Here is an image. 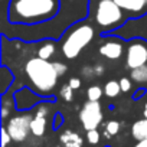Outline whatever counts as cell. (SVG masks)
I'll list each match as a JSON object with an SVG mask.
<instances>
[{"mask_svg":"<svg viewBox=\"0 0 147 147\" xmlns=\"http://www.w3.org/2000/svg\"><path fill=\"white\" fill-rule=\"evenodd\" d=\"M61 9V0H10L7 19L10 25L33 26L52 20Z\"/></svg>","mask_w":147,"mask_h":147,"instance_id":"1","label":"cell"},{"mask_svg":"<svg viewBox=\"0 0 147 147\" xmlns=\"http://www.w3.org/2000/svg\"><path fill=\"white\" fill-rule=\"evenodd\" d=\"M25 75L30 84V88L39 94L42 98L52 97L58 85V72L53 66V62L43 59L40 56H32L25 62L23 66Z\"/></svg>","mask_w":147,"mask_h":147,"instance_id":"2","label":"cell"},{"mask_svg":"<svg viewBox=\"0 0 147 147\" xmlns=\"http://www.w3.org/2000/svg\"><path fill=\"white\" fill-rule=\"evenodd\" d=\"M95 26L87 20L78 22L68 29L61 42V52L66 59H77L81 52L94 40Z\"/></svg>","mask_w":147,"mask_h":147,"instance_id":"3","label":"cell"},{"mask_svg":"<svg viewBox=\"0 0 147 147\" xmlns=\"http://www.w3.org/2000/svg\"><path fill=\"white\" fill-rule=\"evenodd\" d=\"M91 9L94 25L102 33L115 32L128 20L127 13L117 5L115 0H97Z\"/></svg>","mask_w":147,"mask_h":147,"instance_id":"4","label":"cell"},{"mask_svg":"<svg viewBox=\"0 0 147 147\" xmlns=\"http://www.w3.org/2000/svg\"><path fill=\"white\" fill-rule=\"evenodd\" d=\"M33 115L30 111H19L18 114L12 115L7 121H6V128L9 131V134L12 136V140L16 143H22L25 141L29 134H32L30 131V124L33 120Z\"/></svg>","mask_w":147,"mask_h":147,"instance_id":"5","label":"cell"},{"mask_svg":"<svg viewBox=\"0 0 147 147\" xmlns=\"http://www.w3.org/2000/svg\"><path fill=\"white\" fill-rule=\"evenodd\" d=\"M125 69H134L147 65V40L143 38H133L128 40L124 53Z\"/></svg>","mask_w":147,"mask_h":147,"instance_id":"6","label":"cell"},{"mask_svg":"<svg viewBox=\"0 0 147 147\" xmlns=\"http://www.w3.org/2000/svg\"><path fill=\"white\" fill-rule=\"evenodd\" d=\"M80 123L84 130H94L98 128L102 124L104 120V113H102V105L100 101H87L81 107L78 113Z\"/></svg>","mask_w":147,"mask_h":147,"instance_id":"7","label":"cell"},{"mask_svg":"<svg viewBox=\"0 0 147 147\" xmlns=\"http://www.w3.org/2000/svg\"><path fill=\"white\" fill-rule=\"evenodd\" d=\"M98 52L104 59L108 61H118L124 56L125 53V43L121 39V36H110L107 38L104 42L100 43L98 46Z\"/></svg>","mask_w":147,"mask_h":147,"instance_id":"8","label":"cell"},{"mask_svg":"<svg viewBox=\"0 0 147 147\" xmlns=\"http://www.w3.org/2000/svg\"><path fill=\"white\" fill-rule=\"evenodd\" d=\"M15 102H16V110L18 111H30L35 110V107L43 100L39 94H36L32 88L23 87L18 90L15 94Z\"/></svg>","mask_w":147,"mask_h":147,"instance_id":"9","label":"cell"},{"mask_svg":"<svg viewBox=\"0 0 147 147\" xmlns=\"http://www.w3.org/2000/svg\"><path fill=\"white\" fill-rule=\"evenodd\" d=\"M128 18H140L147 13V0H115Z\"/></svg>","mask_w":147,"mask_h":147,"instance_id":"10","label":"cell"},{"mask_svg":"<svg viewBox=\"0 0 147 147\" xmlns=\"http://www.w3.org/2000/svg\"><path fill=\"white\" fill-rule=\"evenodd\" d=\"M59 141L63 147H82L84 146V138L74 130H65L59 136Z\"/></svg>","mask_w":147,"mask_h":147,"instance_id":"11","label":"cell"},{"mask_svg":"<svg viewBox=\"0 0 147 147\" xmlns=\"http://www.w3.org/2000/svg\"><path fill=\"white\" fill-rule=\"evenodd\" d=\"M131 136L136 141L147 138V118H141L133 123L131 125Z\"/></svg>","mask_w":147,"mask_h":147,"instance_id":"12","label":"cell"},{"mask_svg":"<svg viewBox=\"0 0 147 147\" xmlns=\"http://www.w3.org/2000/svg\"><path fill=\"white\" fill-rule=\"evenodd\" d=\"M46 124H48V118L42 117V115H33L32 124H30V131L35 137H42L46 131Z\"/></svg>","mask_w":147,"mask_h":147,"instance_id":"13","label":"cell"},{"mask_svg":"<svg viewBox=\"0 0 147 147\" xmlns=\"http://www.w3.org/2000/svg\"><path fill=\"white\" fill-rule=\"evenodd\" d=\"M56 53V42L52 39H46L45 42H42V45L38 49V56L43 58V59H49Z\"/></svg>","mask_w":147,"mask_h":147,"instance_id":"14","label":"cell"},{"mask_svg":"<svg viewBox=\"0 0 147 147\" xmlns=\"http://www.w3.org/2000/svg\"><path fill=\"white\" fill-rule=\"evenodd\" d=\"M130 78L138 85H146L147 84V65L131 69L130 71Z\"/></svg>","mask_w":147,"mask_h":147,"instance_id":"15","label":"cell"},{"mask_svg":"<svg viewBox=\"0 0 147 147\" xmlns=\"http://www.w3.org/2000/svg\"><path fill=\"white\" fill-rule=\"evenodd\" d=\"M121 87H120V81L115 80H108L104 84V95L108 98H117L121 94Z\"/></svg>","mask_w":147,"mask_h":147,"instance_id":"16","label":"cell"},{"mask_svg":"<svg viewBox=\"0 0 147 147\" xmlns=\"http://www.w3.org/2000/svg\"><path fill=\"white\" fill-rule=\"evenodd\" d=\"M121 128V123L117 120H110L104 124V137L105 138H111L113 136H117L120 133Z\"/></svg>","mask_w":147,"mask_h":147,"instance_id":"17","label":"cell"},{"mask_svg":"<svg viewBox=\"0 0 147 147\" xmlns=\"http://www.w3.org/2000/svg\"><path fill=\"white\" fill-rule=\"evenodd\" d=\"M104 95V88L94 84V85H90L87 88V98L90 101H100L101 97Z\"/></svg>","mask_w":147,"mask_h":147,"instance_id":"18","label":"cell"},{"mask_svg":"<svg viewBox=\"0 0 147 147\" xmlns=\"http://www.w3.org/2000/svg\"><path fill=\"white\" fill-rule=\"evenodd\" d=\"M74 90L69 84H65V85H62L61 87V90H59V97L65 101V102H72L74 101Z\"/></svg>","mask_w":147,"mask_h":147,"instance_id":"19","label":"cell"},{"mask_svg":"<svg viewBox=\"0 0 147 147\" xmlns=\"http://www.w3.org/2000/svg\"><path fill=\"white\" fill-rule=\"evenodd\" d=\"M51 113V102L49 101H40L36 107H35V115H42V117H46L49 115Z\"/></svg>","mask_w":147,"mask_h":147,"instance_id":"20","label":"cell"},{"mask_svg":"<svg viewBox=\"0 0 147 147\" xmlns=\"http://www.w3.org/2000/svg\"><path fill=\"white\" fill-rule=\"evenodd\" d=\"M80 74H81V78L87 80V81H91L92 78H97L95 77V71H94V65H84L80 69Z\"/></svg>","mask_w":147,"mask_h":147,"instance_id":"21","label":"cell"},{"mask_svg":"<svg viewBox=\"0 0 147 147\" xmlns=\"http://www.w3.org/2000/svg\"><path fill=\"white\" fill-rule=\"evenodd\" d=\"M100 140H101V134H100L98 128H94V130H88V131H87V141H88L91 146L98 144Z\"/></svg>","mask_w":147,"mask_h":147,"instance_id":"22","label":"cell"},{"mask_svg":"<svg viewBox=\"0 0 147 147\" xmlns=\"http://www.w3.org/2000/svg\"><path fill=\"white\" fill-rule=\"evenodd\" d=\"M118 81H120V87H121V91H123V92H130V91H131L134 81H133L130 77H123V78H120Z\"/></svg>","mask_w":147,"mask_h":147,"instance_id":"23","label":"cell"},{"mask_svg":"<svg viewBox=\"0 0 147 147\" xmlns=\"http://www.w3.org/2000/svg\"><path fill=\"white\" fill-rule=\"evenodd\" d=\"M12 141H13V140H12V136L9 134L6 125H3V127H2V147H7L9 143H12Z\"/></svg>","mask_w":147,"mask_h":147,"instance_id":"24","label":"cell"},{"mask_svg":"<svg viewBox=\"0 0 147 147\" xmlns=\"http://www.w3.org/2000/svg\"><path fill=\"white\" fill-rule=\"evenodd\" d=\"M53 66H55V69H56V72H58V75H59V77L65 75L66 71H68L66 63H63V62H61V61H53Z\"/></svg>","mask_w":147,"mask_h":147,"instance_id":"25","label":"cell"},{"mask_svg":"<svg viewBox=\"0 0 147 147\" xmlns=\"http://www.w3.org/2000/svg\"><path fill=\"white\" fill-rule=\"evenodd\" d=\"M94 65V71H95V77L100 78L105 74V65L101 63V62H97V63H92Z\"/></svg>","mask_w":147,"mask_h":147,"instance_id":"26","label":"cell"},{"mask_svg":"<svg viewBox=\"0 0 147 147\" xmlns=\"http://www.w3.org/2000/svg\"><path fill=\"white\" fill-rule=\"evenodd\" d=\"M68 84H69V85H71L74 90H75V91H77V90H80V88H81V85H82V81H81V78L72 77V78L69 80V82H68Z\"/></svg>","mask_w":147,"mask_h":147,"instance_id":"27","label":"cell"},{"mask_svg":"<svg viewBox=\"0 0 147 147\" xmlns=\"http://www.w3.org/2000/svg\"><path fill=\"white\" fill-rule=\"evenodd\" d=\"M134 147H147V138H144V140H140V141H137V143L134 144Z\"/></svg>","mask_w":147,"mask_h":147,"instance_id":"28","label":"cell"},{"mask_svg":"<svg viewBox=\"0 0 147 147\" xmlns=\"http://www.w3.org/2000/svg\"><path fill=\"white\" fill-rule=\"evenodd\" d=\"M61 123H62V117H61L59 114H56V115H55V128H58V127L61 125Z\"/></svg>","mask_w":147,"mask_h":147,"instance_id":"29","label":"cell"},{"mask_svg":"<svg viewBox=\"0 0 147 147\" xmlns=\"http://www.w3.org/2000/svg\"><path fill=\"white\" fill-rule=\"evenodd\" d=\"M143 115L147 118V102L144 104V108H143Z\"/></svg>","mask_w":147,"mask_h":147,"instance_id":"30","label":"cell"}]
</instances>
